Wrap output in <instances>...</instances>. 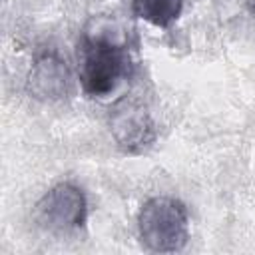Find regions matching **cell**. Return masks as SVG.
<instances>
[{
	"label": "cell",
	"mask_w": 255,
	"mask_h": 255,
	"mask_svg": "<svg viewBox=\"0 0 255 255\" xmlns=\"http://www.w3.org/2000/svg\"><path fill=\"white\" fill-rule=\"evenodd\" d=\"M131 68L126 42L118 34L96 26L86 32L80 52V84L90 98H104L112 94Z\"/></svg>",
	"instance_id": "1"
},
{
	"label": "cell",
	"mask_w": 255,
	"mask_h": 255,
	"mask_svg": "<svg viewBox=\"0 0 255 255\" xmlns=\"http://www.w3.org/2000/svg\"><path fill=\"white\" fill-rule=\"evenodd\" d=\"M137 233L143 247L149 251H181L189 239V217L185 205L167 195L147 199L137 213Z\"/></svg>",
	"instance_id": "2"
},
{
	"label": "cell",
	"mask_w": 255,
	"mask_h": 255,
	"mask_svg": "<svg viewBox=\"0 0 255 255\" xmlns=\"http://www.w3.org/2000/svg\"><path fill=\"white\" fill-rule=\"evenodd\" d=\"M88 217L86 195L74 183H58L36 203V221L54 233H66L82 227Z\"/></svg>",
	"instance_id": "3"
},
{
	"label": "cell",
	"mask_w": 255,
	"mask_h": 255,
	"mask_svg": "<svg viewBox=\"0 0 255 255\" xmlns=\"http://www.w3.org/2000/svg\"><path fill=\"white\" fill-rule=\"evenodd\" d=\"M110 129L116 143L126 153H137L155 139V124L147 108L131 98H124L114 106Z\"/></svg>",
	"instance_id": "4"
},
{
	"label": "cell",
	"mask_w": 255,
	"mask_h": 255,
	"mask_svg": "<svg viewBox=\"0 0 255 255\" xmlns=\"http://www.w3.org/2000/svg\"><path fill=\"white\" fill-rule=\"evenodd\" d=\"M28 88L36 98L42 100H58L66 96L70 88V72L66 62H62L56 54H44L38 58L30 72Z\"/></svg>",
	"instance_id": "5"
},
{
	"label": "cell",
	"mask_w": 255,
	"mask_h": 255,
	"mask_svg": "<svg viewBox=\"0 0 255 255\" xmlns=\"http://www.w3.org/2000/svg\"><path fill=\"white\" fill-rule=\"evenodd\" d=\"M183 8V0H131V10L137 18L157 28L171 26Z\"/></svg>",
	"instance_id": "6"
},
{
	"label": "cell",
	"mask_w": 255,
	"mask_h": 255,
	"mask_svg": "<svg viewBox=\"0 0 255 255\" xmlns=\"http://www.w3.org/2000/svg\"><path fill=\"white\" fill-rule=\"evenodd\" d=\"M249 10L251 14H255V0H249Z\"/></svg>",
	"instance_id": "7"
}]
</instances>
